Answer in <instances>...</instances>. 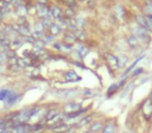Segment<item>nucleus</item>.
<instances>
[{
	"label": "nucleus",
	"mask_w": 152,
	"mask_h": 133,
	"mask_svg": "<svg viewBox=\"0 0 152 133\" xmlns=\"http://www.w3.org/2000/svg\"><path fill=\"white\" fill-rule=\"evenodd\" d=\"M36 130L35 125H29V124H18L11 127V133H30Z\"/></svg>",
	"instance_id": "nucleus-1"
},
{
	"label": "nucleus",
	"mask_w": 152,
	"mask_h": 133,
	"mask_svg": "<svg viewBox=\"0 0 152 133\" xmlns=\"http://www.w3.org/2000/svg\"><path fill=\"white\" fill-rule=\"evenodd\" d=\"M81 104L79 103H69L64 106V112L66 114H71V113H75V112H78L79 110H81Z\"/></svg>",
	"instance_id": "nucleus-2"
},
{
	"label": "nucleus",
	"mask_w": 152,
	"mask_h": 133,
	"mask_svg": "<svg viewBox=\"0 0 152 133\" xmlns=\"http://www.w3.org/2000/svg\"><path fill=\"white\" fill-rule=\"evenodd\" d=\"M64 78L66 81H69V82H76V81H79L81 80V77L76 73L75 71H69L64 74Z\"/></svg>",
	"instance_id": "nucleus-3"
},
{
	"label": "nucleus",
	"mask_w": 152,
	"mask_h": 133,
	"mask_svg": "<svg viewBox=\"0 0 152 133\" xmlns=\"http://www.w3.org/2000/svg\"><path fill=\"white\" fill-rule=\"evenodd\" d=\"M103 126H105V125H103V122H99V121L92 122L89 127V131H91V132H93V133H96V132H98V131H101V129L103 128Z\"/></svg>",
	"instance_id": "nucleus-4"
},
{
	"label": "nucleus",
	"mask_w": 152,
	"mask_h": 133,
	"mask_svg": "<svg viewBox=\"0 0 152 133\" xmlns=\"http://www.w3.org/2000/svg\"><path fill=\"white\" fill-rule=\"evenodd\" d=\"M92 120H93L92 116H84V118H81L79 122L77 123L76 127H77V128H81V127L85 126V125L89 124V123H92Z\"/></svg>",
	"instance_id": "nucleus-5"
},
{
	"label": "nucleus",
	"mask_w": 152,
	"mask_h": 133,
	"mask_svg": "<svg viewBox=\"0 0 152 133\" xmlns=\"http://www.w3.org/2000/svg\"><path fill=\"white\" fill-rule=\"evenodd\" d=\"M116 129L117 127L114 123H108L101 129V133H116Z\"/></svg>",
	"instance_id": "nucleus-6"
},
{
	"label": "nucleus",
	"mask_w": 152,
	"mask_h": 133,
	"mask_svg": "<svg viewBox=\"0 0 152 133\" xmlns=\"http://www.w3.org/2000/svg\"><path fill=\"white\" fill-rule=\"evenodd\" d=\"M59 111H58L57 109H50L49 111L46 113L45 116V121L46 122H50V121H52L53 119H55L57 116H59Z\"/></svg>",
	"instance_id": "nucleus-7"
},
{
	"label": "nucleus",
	"mask_w": 152,
	"mask_h": 133,
	"mask_svg": "<svg viewBox=\"0 0 152 133\" xmlns=\"http://www.w3.org/2000/svg\"><path fill=\"white\" fill-rule=\"evenodd\" d=\"M143 112L145 116H151L152 113V101L148 99L143 106Z\"/></svg>",
	"instance_id": "nucleus-8"
},
{
	"label": "nucleus",
	"mask_w": 152,
	"mask_h": 133,
	"mask_svg": "<svg viewBox=\"0 0 152 133\" xmlns=\"http://www.w3.org/2000/svg\"><path fill=\"white\" fill-rule=\"evenodd\" d=\"M19 100V98H18V95H16L15 93H14L13 95H11V96L9 97V98L6 99L4 101V103H5V105L6 106H11V105H14V104L16 103V102Z\"/></svg>",
	"instance_id": "nucleus-9"
},
{
	"label": "nucleus",
	"mask_w": 152,
	"mask_h": 133,
	"mask_svg": "<svg viewBox=\"0 0 152 133\" xmlns=\"http://www.w3.org/2000/svg\"><path fill=\"white\" fill-rule=\"evenodd\" d=\"M14 92L9 90H0V101H5L11 95H13Z\"/></svg>",
	"instance_id": "nucleus-10"
},
{
	"label": "nucleus",
	"mask_w": 152,
	"mask_h": 133,
	"mask_svg": "<svg viewBox=\"0 0 152 133\" xmlns=\"http://www.w3.org/2000/svg\"><path fill=\"white\" fill-rule=\"evenodd\" d=\"M122 83H123V81L120 84H112V85L109 87V90H108V96H112L114 93H116V90L119 88L120 85H122Z\"/></svg>",
	"instance_id": "nucleus-11"
},
{
	"label": "nucleus",
	"mask_w": 152,
	"mask_h": 133,
	"mask_svg": "<svg viewBox=\"0 0 152 133\" xmlns=\"http://www.w3.org/2000/svg\"><path fill=\"white\" fill-rule=\"evenodd\" d=\"M108 58H109V62L111 66H113L114 68H118V66H119V61H118V58L115 57V56L113 55H109L108 56Z\"/></svg>",
	"instance_id": "nucleus-12"
},
{
	"label": "nucleus",
	"mask_w": 152,
	"mask_h": 133,
	"mask_svg": "<svg viewBox=\"0 0 152 133\" xmlns=\"http://www.w3.org/2000/svg\"><path fill=\"white\" fill-rule=\"evenodd\" d=\"M143 57H144V56H141V57H140V58H138V59H137V60H136V61H135V62H133V64H131V66H128V68H127V70H126V71H125V74L129 73V72H131V70H133V68H135V66H136V64H138V62H139V61H140V60H141V59H142V58H143Z\"/></svg>",
	"instance_id": "nucleus-13"
},
{
	"label": "nucleus",
	"mask_w": 152,
	"mask_h": 133,
	"mask_svg": "<svg viewBox=\"0 0 152 133\" xmlns=\"http://www.w3.org/2000/svg\"><path fill=\"white\" fill-rule=\"evenodd\" d=\"M145 23H146V26H148L150 30H152V17L151 16H147L145 18Z\"/></svg>",
	"instance_id": "nucleus-14"
},
{
	"label": "nucleus",
	"mask_w": 152,
	"mask_h": 133,
	"mask_svg": "<svg viewBox=\"0 0 152 133\" xmlns=\"http://www.w3.org/2000/svg\"><path fill=\"white\" fill-rule=\"evenodd\" d=\"M142 71H143V69H137L136 71H133V75H139Z\"/></svg>",
	"instance_id": "nucleus-15"
},
{
	"label": "nucleus",
	"mask_w": 152,
	"mask_h": 133,
	"mask_svg": "<svg viewBox=\"0 0 152 133\" xmlns=\"http://www.w3.org/2000/svg\"><path fill=\"white\" fill-rule=\"evenodd\" d=\"M149 100H151V101H152V92H151V94H150V98H149Z\"/></svg>",
	"instance_id": "nucleus-16"
},
{
	"label": "nucleus",
	"mask_w": 152,
	"mask_h": 133,
	"mask_svg": "<svg viewBox=\"0 0 152 133\" xmlns=\"http://www.w3.org/2000/svg\"><path fill=\"white\" fill-rule=\"evenodd\" d=\"M83 133H93V132H91V131H86V132H83Z\"/></svg>",
	"instance_id": "nucleus-17"
}]
</instances>
